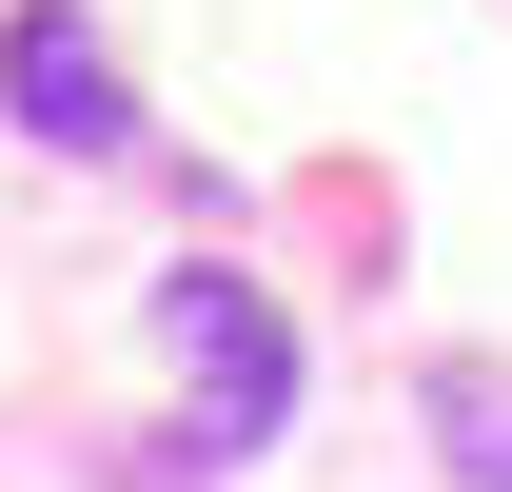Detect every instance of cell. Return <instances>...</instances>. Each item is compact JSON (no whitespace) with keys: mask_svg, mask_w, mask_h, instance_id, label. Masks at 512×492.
Listing matches in <instances>:
<instances>
[{"mask_svg":"<svg viewBox=\"0 0 512 492\" xmlns=\"http://www.w3.org/2000/svg\"><path fill=\"white\" fill-rule=\"evenodd\" d=\"M434 433H453V473H473V492H512V394H493L473 355L434 374Z\"/></svg>","mask_w":512,"mask_h":492,"instance_id":"cell-3","label":"cell"},{"mask_svg":"<svg viewBox=\"0 0 512 492\" xmlns=\"http://www.w3.org/2000/svg\"><path fill=\"white\" fill-rule=\"evenodd\" d=\"M0 99L40 158H138V99H119V40L79 20V0H20L0 20Z\"/></svg>","mask_w":512,"mask_h":492,"instance_id":"cell-2","label":"cell"},{"mask_svg":"<svg viewBox=\"0 0 512 492\" xmlns=\"http://www.w3.org/2000/svg\"><path fill=\"white\" fill-rule=\"evenodd\" d=\"M158 335H178V394H197L178 453H217V473H237V453H276V414H296V335H276V296L197 256L178 296H158Z\"/></svg>","mask_w":512,"mask_h":492,"instance_id":"cell-1","label":"cell"}]
</instances>
